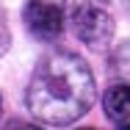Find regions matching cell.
<instances>
[{
	"label": "cell",
	"mask_w": 130,
	"mask_h": 130,
	"mask_svg": "<svg viewBox=\"0 0 130 130\" xmlns=\"http://www.w3.org/2000/svg\"><path fill=\"white\" fill-rule=\"evenodd\" d=\"M97 86L89 64L72 50H50L39 58L25 103L30 113L44 125H72L94 105Z\"/></svg>",
	"instance_id": "obj_1"
},
{
	"label": "cell",
	"mask_w": 130,
	"mask_h": 130,
	"mask_svg": "<svg viewBox=\"0 0 130 130\" xmlns=\"http://www.w3.org/2000/svg\"><path fill=\"white\" fill-rule=\"evenodd\" d=\"M72 33L78 36L83 44H89L91 50H103L105 44L113 39V30H116V22L113 17L94 6V3H80L72 8Z\"/></svg>",
	"instance_id": "obj_2"
},
{
	"label": "cell",
	"mask_w": 130,
	"mask_h": 130,
	"mask_svg": "<svg viewBox=\"0 0 130 130\" xmlns=\"http://www.w3.org/2000/svg\"><path fill=\"white\" fill-rule=\"evenodd\" d=\"M28 33L39 42H55L64 33V8L50 0H28L22 8Z\"/></svg>",
	"instance_id": "obj_3"
},
{
	"label": "cell",
	"mask_w": 130,
	"mask_h": 130,
	"mask_svg": "<svg viewBox=\"0 0 130 130\" xmlns=\"http://www.w3.org/2000/svg\"><path fill=\"white\" fill-rule=\"evenodd\" d=\"M103 113L105 119H111L113 125L119 127H127L130 125V83L116 80L103 97Z\"/></svg>",
	"instance_id": "obj_4"
},
{
	"label": "cell",
	"mask_w": 130,
	"mask_h": 130,
	"mask_svg": "<svg viewBox=\"0 0 130 130\" xmlns=\"http://www.w3.org/2000/svg\"><path fill=\"white\" fill-rule=\"evenodd\" d=\"M108 69L116 80L130 83V42H122V44L113 47L111 58H108Z\"/></svg>",
	"instance_id": "obj_5"
},
{
	"label": "cell",
	"mask_w": 130,
	"mask_h": 130,
	"mask_svg": "<svg viewBox=\"0 0 130 130\" xmlns=\"http://www.w3.org/2000/svg\"><path fill=\"white\" fill-rule=\"evenodd\" d=\"M11 47V30H8V22H6V14L0 11V55H6Z\"/></svg>",
	"instance_id": "obj_6"
},
{
	"label": "cell",
	"mask_w": 130,
	"mask_h": 130,
	"mask_svg": "<svg viewBox=\"0 0 130 130\" xmlns=\"http://www.w3.org/2000/svg\"><path fill=\"white\" fill-rule=\"evenodd\" d=\"M3 130H44L42 125H33V122H25V119H11V122H6Z\"/></svg>",
	"instance_id": "obj_7"
},
{
	"label": "cell",
	"mask_w": 130,
	"mask_h": 130,
	"mask_svg": "<svg viewBox=\"0 0 130 130\" xmlns=\"http://www.w3.org/2000/svg\"><path fill=\"white\" fill-rule=\"evenodd\" d=\"M0 111H3V100H0Z\"/></svg>",
	"instance_id": "obj_8"
},
{
	"label": "cell",
	"mask_w": 130,
	"mask_h": 130,
	"mask_svg": "<svg viewBox=\"0 0 130 130\" xmlns=\"http://www.w3.org/2000/svg\"><path fill=\"white\" fill-rule=\"evenodd\" d=\"M83 130H94V127H83Z\"/></svg>",
	"instance_id": "obj_9"
},
{
	"label": "cell",
	"mask_w": 130,
	"mask_h": 130,
	"mask_svg": "<svg viewBox=\"0 0 130 130\" xmlns=\"http://www.w3.org/2000/svg\"><path fill=\"white\" fill-rule=\"evenodd\" d=\"M122 130H130V125H127V127H122Z\"/></svg>",
	"instance_id": "obj_10"
}]
</instances>
